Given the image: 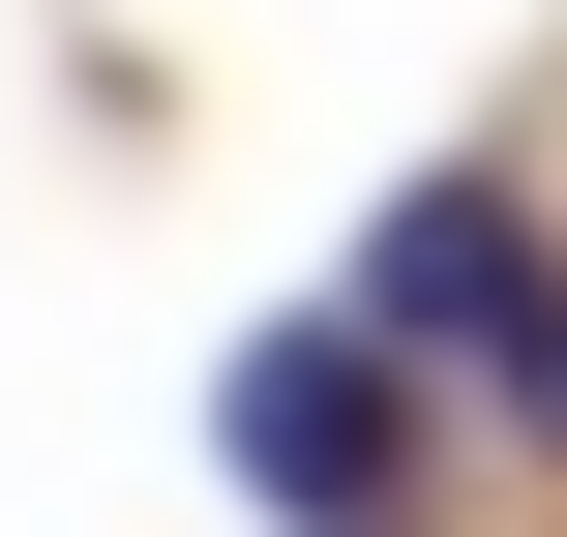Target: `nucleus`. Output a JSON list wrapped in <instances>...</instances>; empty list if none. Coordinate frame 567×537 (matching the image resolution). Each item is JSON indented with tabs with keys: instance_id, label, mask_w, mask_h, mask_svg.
I'll return each instance as SVG.
<instances>
[{
	"instance_id": "nucleus-1",
	"label": "nucleus",
	"mask_w": 567,
	"mask_h": 537,
	"mask_svg": "<svg viewBox=\"0 0 567 537\" xmlns=\"http://www.w3.org/2000/svg\"><path fill=\"white\" fill-rule=\"evenodd\" d=\"M209 448H239L299 537H389V508H419V389H389V329H269V359L209 389Z\"/></svg>"
},
{
	"instance_id": "nucleus-2",
	"label": "nucleus",
	"mask_w": 567,
	"mask_h": 537,
	"mask_svg": "<svg viewBox=\"0 0 567 537\" xmlns=\"http://www.w3.org/2000/svg\"><path fill=\"white\" fill-rule=\"evenodd\" d=\"M508 269H538V239H508L478 179H419V209L359 239V329H389V359H478V329H508Z\"/></svg>"
},
{
	"instance_id": "nucleus-3",
	"label": "nucleus",
	"mask_w": 567,
	"mask_h": 537,
	"mask_svg": "<svg viewBox=\"0 0 567 537\" xmlns=\"http://www.w3.org/2000/svg\"><path fill=\"white\" fill-rule=\"evenodd\" d=\"M478 359H508V419L567 448V269H508V329H478Z\"/></svg>"
}]
</instances>
